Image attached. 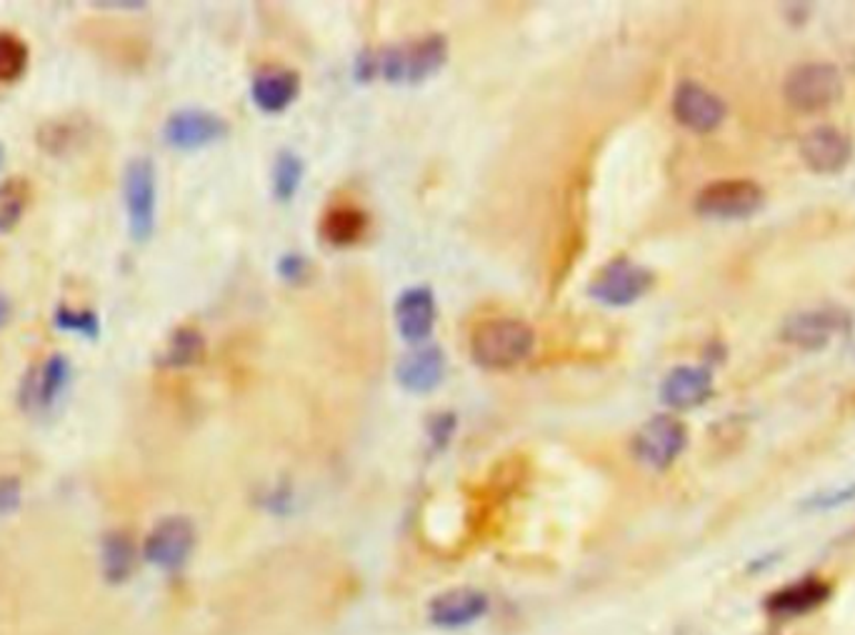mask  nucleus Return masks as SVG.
Listing matches in <instances>:
<instances>
[{"label":"nucleus","mask_w":855,"mask_h":635,"mask_svg":"<svg viewBox=\"0 0 855 635\" xmlns=\"http://www.w3.org/2000/svg\"><path fill=\"white\" fill-rule=\"evenodd\" d=\"M448 58V43L440 35L420 38L408 45H393L383 53H363L358 78L370 81L380 73L390 83H420L434 75Z\"/></svg>","instance_id":"nucleus-1"},{"label":"nucleus","mask_w":855,"mask_h":635,"mask_svg":"<svg viewBox=\"0 0 855 635\" xmlns=\"http://www.w3.org/2000/svg\"><path fill=\"white\" fill-rule=\"evenodd\" d=\"M536 348V330L518 318H490L470 336V356L486 370H508L528 360Z\"/></svg>","instance_id":"nucleus-2"},{"label":"nucleus","mask_w":855,"mask_h":635,"mask_svg":"<svg viewBox=\"0 0 855 635\" xmlns=\"http://www.w3.org/2000/svg\"><path fill=\"white\" fill-rule=\"evenodd\" d=\"M123 205L128 233L133 243H149L155 233V211H159V178L151 158L128 161L123 171Z\"/></svg>","instance_id":"nucleus-3"},{"label":"nucleus","mask_w":855,"mask_h":635,"mask_svg":"<svg viewBox=\"0 0 855 635\" xmlns=\"http://www.w3.org/2000/svg\"><path fill=\"white\" fill-rule=\"evenodd\" d=\"M783 98L793 111L821 113L843 98L841 71L831 63H801L783 81Z\"/></svg>","instance_id":"nucleus-4"},{"label":"nucleus","mask_w":855,"mask_h":635,"mask_svg":"<svg viewBox=\"0 0 855 635\" xmlns=\"http://www.w3.org/2000/svg\"><path fill=\"white\" fill-rule=\"evenodd\" d=\"M655 276L631 258H615L588 283V296L605 308H628L653 288Z\"/></svg>","instance_id":"nucleus-5"},{"label":"nucleus","mask_w":855,"mask_h":635,"mask_svg":"<svg viewBox=\"0 0 855 635\" xmlns=\"http://www.w3.org/2000/svg\"><path fill=\"white\" fill-rule=\"evenodd\" d=\"M765 191L755 181L749 178H729L708 183L698 193L695 211L705 218L719 221H739L751 218L763 208Z\"/></svg>","instance_id":"nucleus-6"},{"label":"nucleus","mask_w":855,"mask_h":635,"mask_svg":"<svg viewBox=\"0 0 855 635\" xmlns=\"http://www.w3.org/2000/svg\"><path fill=\"white\" fill-rule=\"evenodd\" d=\"M73 380L71 360L65 356H51L45 358L41 366L28 370V376L21 383V408L31 416H45L61 406V400L68 396Z\"/></svg>","instance_id":"nucleus-7"},{"label":"nucleus","mask_w":855,"mask_h":635,"mask_svg":"<svg viewBox=\"0 0 855 635\" xmlns=\"http://www.w3.org/2000/svg\"><path fill=\"white\" fill-rule=\"evenodd\" d=\"M688 445V428L675 416H655L641 426L633 438V453L653 471L671 468Z\"/></svg>","instance_id":"nucleus-8"},{"label":"nucleus","mask_w":855,"mask_h":635,"mask_svg":"<svg viewBox=\"0 0 855 635\" xmlns=\"http://www.w3.org/2000/svg\"><path fill=\"white\" fill-rule=\"evenodd\" d=\"M851 330V316L841 308H811L785 318L781 338L785 344L803 350H818L831 344L835 336Z\"/></svg>","instance_id":"nucleus-9"},{"label":"nucleus","mask_w":855,"mask_h":635,"mask_svg":"<svg viewBox=\"0 0 855 635\" xmlns=\"http://www.w3.org/2000/svg\"><path fill=\"white\" fill-rule=\"evenodd\" d=\"M195 549V528L183 515H171L153 528L143 543V559L161 571H179Z\"/></svg>","instance_id":"nucleus-10"},{"label":"nucleus","mask_w":855,"mask_h":635,"mask_svg":"<svg viewBox=\"0 0 855 635\" xmlns=\"http://www.w3.org/2000/svg\"><path fill=\"white\" fill-rule=\"evenodd\" d=\"M671 109L675 121L693 133H713L729 115L723 98L695 81L678 83Z\"/></svg>","instance_id":"nucleus-11"},{"label":"nucleus","mask_w":855,"mask_h":635,"mask_svg":"<svg viewBox=\"0 0 855 635\" xmlns=\"http://www.w3.org/2000/svg\"><path fill=\"white\" fill-rule=\"evenodd\" d=\"M228 133V123L213 111L203 109H183L169 115L163 125V141L175 151H201L205 145H213Z\"/></svg>","instance_id":"nucleus-12"},{"label":"nucleus","mask_w":855,"mask_h":635,"mask_svg":"<svg viewBox=\"0 0 855 635\" xmlns=\"http://www.w3.org/2000/svg\"><path fill=\"white\" fill-rule=\"evenodd\" d=\"M801 158L805 168L821 175L841 173L853 158V143L848 133L835 125H818L803 135Z\"/></svg>","instance_id":"nucleus-13"},{"label":"nucleus","mask_w":855,"mask_h":635,"mask_svg":"<svg viewBox=\"0 0 855 635\" xmlns=\"http://www.w3.org/2000/svg\"><path fill=\"white\" fill-rule=\"evenodd\" d=\"M831 595L833 585L828 581L808 575V578L795 581L781 591H773L765 601V611L775 618H798V615H808L828 603Z\"/></svg>","instance_id":"nucleus-14"},{"label":"nucleus","mask_w":855,"mask_h":635,"mask_svg":"<svg viewBox=\"0 0 855 635\" xmlns=\"http://www.w3.org/2000/svg\"><path fill=\"white\" fill-rule=\"evenodd\" d=\"M713 396V373L701 366H678L663 378L661 403L671 410H691Z\"/></svg>","instance_id":"nucleus-15"},{"label":"nucleus","mask_w":855,"mask_h":635,"mask_svg":"<svg viewBox=\"0 0 855 635\" xmlns=\"http://www.w3.org/2000/svg\"><path fill=\"white\" fill-rule=\"evenodd\" d=\"M488 611V598L484 591L476 588H454L440 593L438 598L430 603L428 618L436 628L444 631H456V628H466V625H474L480 621Z\"/></svg>","instance_id":"nucleus-16"},{"label":"nucleus","mask_w":855,"mask_h":635,"mask_svg":"<svg viewBox=\"0 0 855 635\" xmlns=\"http://www.w3.org/2000/svg\"><path fill=\"white\" fill-rule=\"evenodd\" d=\"M396 326L400 338L408 340V344L426 340L436 326L434 290L426 286L403 290L396 300Z\"/></svg>","instance_id":"nucleus-17"},{"label":"nucleus","mask_w":855,"mask_h":635,"mask_svg":"<svg viewBox=\"0 0 855 635\" xmlns=\"http://www.w3.org/2000/svg\"><path fill=\"white\" fill-rule=\"evenodd\" d=\"M396 378L400 388L410 393H430L446 378V356L438 346L416 348L403 356L396 366Z\"/></svg>","instance_id":"nucleus-18"},{"label":"nucleus","mask_w":855,"mask_h":635,"mask_svg":"<svg viewBox=\"0 0 855 635\" xmlns=\"http://www.w3.org/2000/svg\"><path fill=\"white\" fill-rule=\"evenodd\" d=\"M301 93V78L288 68H268L253 78L251 98L263 113L278 115L291 109Z\"/></svg>","instance_id":"nucleus-19"},{"label":"nucleus","mask_w":855,"mask_h":635,"mask_svg":"<svg viewBox=\"0 0 855 635\" xmlns=\"http://www.w3.org/2000/svg\"><path fill=\"white\" fill-rule=\"evenodd\" d=\"M138 551L125 533H105L101 541V571L108 583H125L135 571Z\"/></svg>","instance_id":"nucleus-20"},{"label":"nucleus","mask_w":855,"mask_h":635,"mask_svg":"<svg viewBox=\"0 0 855 635\" xmlns=\"http://www.w3.org/2000/svg\"><path fill=\"white\" fill-rule=\"evenodd\" d=\"M366 228H368L366 213L356 208V205H338V208H330L320 223L323 238L336 248L353 246V243L360 240Z\"/></svg>","instance_id":"nucleus-21"},{"label":"nucleus","mask_w":855,"mask_h":635,"mask_svg":"<svg viewBox=\"0 0 855 635\" xmlns=\"http://www.w3.org/2000/svg\"><path fill=\"white\" fill-rule=\"evenodd\" d=\"M205 340L201 330L195 328H175L171 338L165 340V346L159 356V363L163 368H191L203 358Z\"/></svg>","instance_id":"nucleus-22"},{"label":"nucleus","mask_w":855,"mask_h":635,"mask_svg":"<svg viewBox=\"0 0 855 635\" xmlns=\"http://www.w3.org/2000/svg\"><path fill=\"white\" fill-rule=\"evenodd\" d=\"M28 193L31 188L26 178H8L0 183V233H11L21 223Z\"/></svg>","instance_id":"nucleus-23"},{"label":"nucleus","mask_w":855,"mask_h":635,"mask_svg":"<svg viewBox=\"0 0 855 635\" xmlns=\"http://www.w3.org/2000/svg\"><path fill=\"white\" fill-rule=\"evenodd\" d=\"M306 165L293 151H283L273 163V193L278 201H291L298 193Z\"/></svg>","instance_id":"nucleus-24"},{"label":"nucleus","mask_w":855,"mask_h":635,"mask_svg":"<svg viewBox=\"0 0 855 635\" xmlns=\"http://www.w3.org/2000/svg\"><path fill=\"white\" fill-rule=\"evenodd\" d=\"M28 61H31V51L23 38L13 33H0V83H16L21 81Z\"/></svg>","instance_id":"nucleus-25"},{"label":"nucleus","mask_w":855,"mask_h":635,"mask_svg":"<svg viewBox=\"0 0 855 635\" xmlns=\"http://www.w3.org/2000/svg\"><path fill=\"white\" fill-rule=\"evenodd\" d=\"M55 328L65 330V334L85 336L91 340L101 336V320H98L93 310H71L61 306L55 310Z\"/></svg>","instance_id":"nucleus-26"},{"label":"nucleus","mask_w":855,"mask_h":635,"mask_svg":"<svg viewBox=\"0 0 855 635\" xmlns=\"http://www.w3.org/2000/svg\"><path fill=\"white\" fill-rule=\"evenodd\" d=\"M456 431V416L454 413H440L428 423V436L430 443H434L436 451H444V448L450 443Z\"/></svg>","instance_id":"nucleus-27"},{"label":"nucleus","mask_w":855,"mask_h":635,"mask_svg":"<svg viewBox=\"0 0 855 635\" xmlns=\"http://www.w3.org/2000/svg\"><path fill=\"white\" fill-rule=\"evenodd\" d=\"M21 505V481L16 475L0 478V515H11Z\"/></svg>","instance_id":"nucleus-28"},{"label":"nucleus","mask_w":855,"mask_h":635,"mask_svg":"<svg viewBox=\"0 0 855 635\" xmlns=\"http://www.w3.org/2000/svg\"><path fill=\"white\" fill-rule=\"evenodd\" d=\"M278 273L283 280L296 283L308 276V260L301 256V253H285V256L278 260Z\"/></svg>","instance_id":"nucleus-29"},{"label":"nucleus","mask_w":855,"mask_h":635,"mask_svg":"<svg viewBox=\"0 0 855 635\" xmlns=\"http://www.w3.org/2000/svg\"><path fill=\"white\" fill-rule=\"evenodd\" d=\"M853 498H855V483L848 488H843V491H833V493H823L821 498H813L811 505L821 508V511H831V508L848 503V501H853Z\"/></svg>","instance_id":"nucleus-30"},{"label":"nucleus","mask_w":855,"mask_h":635,"mask_svg":"<svg viewBox=\"0 0 855 635\" xmlns=\"http://www.w3.org/2000/svg\"><path fill=\"white\" fill-rule=\"evenodd\" d=\"M11 300H8L6 296H0V328H6L8 320H11Z\"/></svg>","instance_id":"nucleus-31"},{"label":"nucleus","mask_w":855,"mask_h":635,"mask_svg":"<svg viewBox=\"0 0 855 635\" xmlns=\"http://www.w3.org/2000/svg\"><path fill=\"white\" fill-rule=\"evenodd\" d=\"M3 161H6V151H3V143H0V168H3Z\"/></svg>","instance_id":"nucleus-32"}]
</instances>
